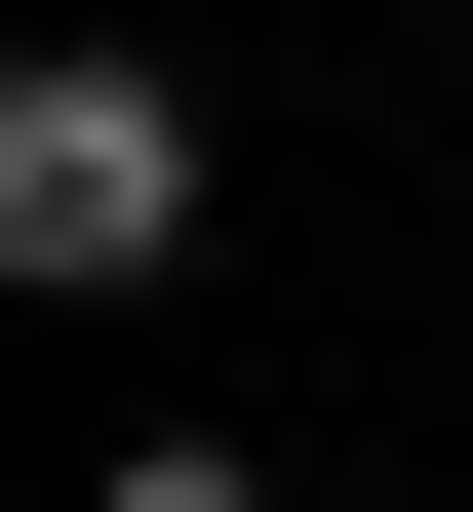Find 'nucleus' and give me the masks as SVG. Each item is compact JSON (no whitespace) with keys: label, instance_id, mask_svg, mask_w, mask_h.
Instances as JSON below:
<instances>
[{"label":"nucleus","instance_id":"1","mask_svg":"<svg viewBox=\"0 0 473 512\" xmlns=\"http://www.w3.org/2000/svg\"><path fill=\"white\" fill-rule=\"evenodd\" d=\"M198 237H237V158H198L158 40H40L0 79V276H40V316H119V276H198Z\"/></svg>","mask_w":473,"mask_h":512},{"label":"nucleus","instance_id":"2","mask_svg":"<svg viewBox=\"0 0 473 512\" xmlns=\"http://www.w3.org/2000/svg\"><path fill=\"white\" fill-rule=\"evenodd\" d=\"M79 512H276V473H237V434H119V473H79Z\"/></svg>","mask_w":473,"mask_h":512}]
</instances>
